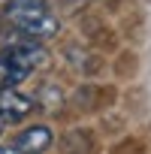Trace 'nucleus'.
Segmentation results:
<instances>
[{
    "mask_svg": "<svg viewBox=\"0 0 151 154\" xmlns=\"http://www.w3.org/2000/svg\"><path fill=\"white\" fill-rule=\"evenodd\" d=\"M6 18L24 39H33V42L51 39L57 33V18L42 0H12L6 6Z\"/></svg>",
    "mask_w": 151,
    "mask_h": 154,
    "instance_id": "f257e3e1",
    "label": "nucleus"
},
{
    "mask_svg": "<svg viewBox=\"0 0 151 154\" xmlns=\"http://www.w3.org/2000/svg\"><path fill=\"white\" fill-rule=\"evenodd\" d=\"M3 54H6L18 69H24L27 75H30L33 69H39V66H45V63H48V51H45L39 42H33V39H18V42L6 45V48H3Z\"/></svg>",
    "mask_w": 151,
    "mask_h": 154,
    "instance_id": "f03ea898",
    "label": "nucleus"
},
{
    "mask_svg": "<svg viewBox=\"0 0 151 154\" xmlns=\"http://www.w3.org/2000/svg\"><path fill=\"white\" fill-rule=\"evenodd\" d=\"M33 112V100L18 94L15 88H0V121H24Z\"/></svg>",
    "mask_w": 151,
    "mask_h": 154,
    "instance_id": "7ed1b4c3",
    "label": "nucleus"
},
{
    "mask_svg": "<svg viewBox=\"0 0 151 154\" xmlns=\"http://www.w3.org/2000/svg\"><path fill=\"white\" fill-rule=\"evenodd\" d=\"M48 145H51V127H45V124H33V127L21 130L12 142V148L18 154H42V151H48Z\"/></svg>",
    "mask_w": 151,
    "mask_h": 154,
    "instance_id": "20e7f679",
    "label": "nucleus"
},
{
    "mask_svg": "<svg viewBox=\"0 0 151 154\" xmlns=\"http://www.w3.org/2000/svg\"><path fill=\"white\" fill-rule=\"evenodd\" d=\"M24 79H27V72L18 69L3 51H0V88H15V85L24 82Z\"/></svg>",
    "mask_w": 151,
    "mask_h": 154,
    "instance_id": "39448f33",
    "label": "nucleus"
},
{
    "mask_svg": "<svg viewBox=\"0 0 151 154\" xmlns=\"http://www.w3.org/2000/svg\"><path fill=\"white\" fill-rule=\"evenodd\" d=\"M0 154H18L15 148H0Z\"/></svg>",
    "mask_w": 151,
    "mask_h": 154,
    "instance_id": "423d86ee",
    "label": "nucleus"
},
{
    "mask_svg": "<svg viewBox=\"0 0 151 154\" xmlns=\"http://www.w3.org/2000/svg\"><path fill=\"white\" fill-rule=\"evenodd\" d=\"M0 124H3V121H0Z\"/></svg>",
    "mask_w": 151,
    "mask_h": 154,
    "instance_id": "0eeeda50",
    "label": "nucleus"
}]
</instances>
